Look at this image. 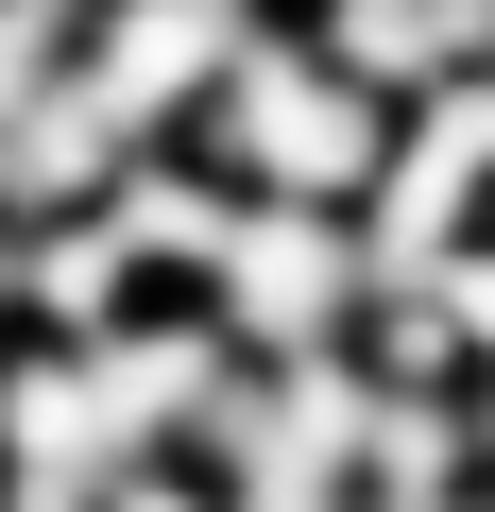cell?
I'll return each instance as SVG.
<instances>
[{"mask_svg":"<svg viewBox=\"0 0 495 512\" xmlns=\"http://www.w3.org/2000/svg\"><path fill=\"white\" fill-rule=\"evenodd\" d=\"M222 154H239V188L257 205H359L376 188V86L325 52V69H291V52H239L222 69Z\"/></svg>","mask_w":495,"mask_h":512,"instance_id":"cell-1","label":"cell"},{"mask_svg":"<svg viewBox=\"0 0 495 512\" xmlns=\"http://www.w3.org/2000/svg\"><path fill=\"white\" fill-rule=\"evenodd\" d=\"M342 291H359V256H342L308 205H257V222L222 239V308H239V342H274V359H291V342H325V325H342Z\"/></svg>","mask_w":495,"mask_h":512,"instance_id":"cell-2","label":"cell"},{"mask_svg":"<svg viewBox=\"0 0 495 512\" xmlns=\"http://www.w3.org/2000/svg\"><path fill=\"white\" fill-rule=\"evenodd\" d=\"M205 69H239V18H222V0H120V35H103V69H86V86H103V120L137 137V120H154V103H188Z\"/></svg>","mask_w":495,"mask_h":512,"instance_id":"cell-3","label":"cell"},{"mask_svg":"<svg viewBox=\"0 0 495 512\" xmlns=\"http://www.w3.org/2000/svg\"><path fill=\"white\" fill-rule=\"evenodd\" d=\"M103 86H69V103H18V120H0V205H86L103 188Z\"/></svg>","mask_w":495,"mask_h":512,"instance_id":"cell-4","label":"cell"},{"mask_svg":"<svg viewBox=\"0 0 495 512\" xmlns=\"http://www.w3.org/2000/svg\"><path fill=\"white\" fill-rule=\"evenodd\" d=\"M35 69H52V0H0V120L35 103Z\"/></svg>","mask_w":495,"mask_h":512,"instance_id":"cell-5","label":"cell"},{"mask_svg":"<svg viewBox=\"0 0 495 512\" xmlns=\"http://www.w3.org/2000/svg\"><path fill=\"white\" fill-rule=\"evenodd\" d=\"M103 512H205V495H154V478H120V495H103Z\"/></svg>","mask_w":495,"mask_h":512,"instance_id":"cell-6","label":"cell"},{"mask_svg":"<svg viewBox=\"0 0 495 512\" xmlns=\"http://www.w3.org/2000/svg\"><path fill=\"white\" fill-rule=\"evenodd\" d=\"M410 512H444V495H410Z\"/></svg>","mask_w":495,"mask_h":512,"instance_id":"cell-7","label":"cell"},{"mask_svg":"<svg viewBox=\"0 0 495 512\" xmlns=\"http://www.w3.org/2000/svg\"><path fill=\"white\" fill-rule=\"evenodd\" d=\"M18 512H35V495H18Z\"/></svg>","mask_w":495,"mask_h":512,"instance_id":"cell-8","label":"cell"}]
</instances>
